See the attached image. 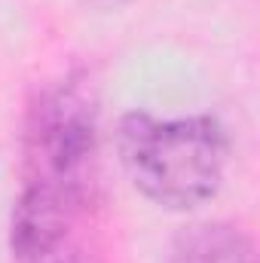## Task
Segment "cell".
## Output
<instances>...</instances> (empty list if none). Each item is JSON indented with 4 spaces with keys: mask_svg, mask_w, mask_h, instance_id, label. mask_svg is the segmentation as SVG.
I'll return each instance as SVG.
<instances>
[{
    "mask_svg": "<svg viewBox=\"0 0 260 263\" xmlns=\"http://www.w3.org/2000/svg\"><path fill=\"white\" fill-rule=\"evenodd\" d=\"M227 135L208 117L120 123V159L132 184L156 205L193 208L217 193L227 168Z\"/></svg>",
    "mask_w": 260,
    "mask_h": 263,
    "instance_id": "1",
    "label": "cell"
},
{
    "mask_svg": "<svg viewBox=\"0 0 260 263\" xmlns=\"http://www.w3.org/2000/svg\"><path fill=\"white\" fill-rule=\"evenodd\" d=\"M95 168V98L83 80L40 95L25 132V187L62 199H86Z\"/></svg>",
    "mask_w": 260,
    "mask_h": 263,
    "instance_id": "2",
    "label": "cell"
},
{
    "mask_svg": "<svg viewBox=\"0 0 260 263\" xmlns=\"http://www.w3.org/2000/svg\"><path fill=\"white\" fill-rule=\"evenodd\" d=\"M80 202L46 190L25 187L12 211V260L15 263H80L77 239Z\"/></svg>",
    "mask_w": 260,
    "mask_h": 263,
    "instance_id": "3",
    "label": "cell"
},
{
    "mask_svg": "<svg viewBox=\"0 0 260 263\" xmlns=\"http://www.w3.org/2000/svg\"><path fill=\"white\" fill-rule=\"evenodd\" d=\"M169 263H254V251L236 227L199 223L175 239Z\"/></svg>",
    "mask_w": 260,
    "mask_h": 263,
    "instance_id": "4",
    "label": "cell"
},
{
    "mask_svg": "<svg viewBox=\"0 0 260 263\" xmlns=\"http://www.w3.org/2000/svg\"><path fill=\"white\" fill-rule=\"evenodd\" d=\"M86 3H92V6H104V9H110V6H120V3H126V0H86Z\"/></svg>",
    "mask_w": 260,
    "mask_h": 263,
    "instance_id": "5",
    "label": "cell"
}]
</instances>
